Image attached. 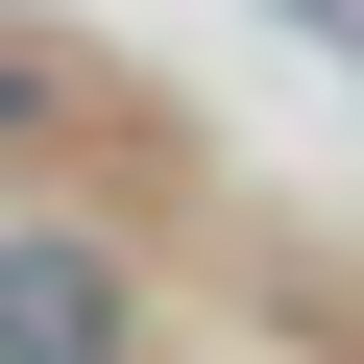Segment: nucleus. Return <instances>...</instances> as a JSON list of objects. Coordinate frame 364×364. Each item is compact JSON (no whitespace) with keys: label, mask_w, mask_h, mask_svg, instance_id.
<instances>
[{"label":"nucleus","mask_w":364,"mask_h":364,"mask_svg":"<svg viewBox=\"0 0 364 364\" xmlns=\"http://www.w3.org/2000/svg\"><path fill=\"white\" fill-rule=\"evenodd\" d=\"M0 364H122V267L97 243H0Z\"/></svg>","instance_id":"obj_1"}]
</instances>
